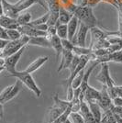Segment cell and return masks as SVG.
I'll return each instance as SVG.
<instances>
[{
  "instance_id": "4fadbf2b",
  "label": "cell",
  "mask_w": 122,
  "mask_h": 123,
  "mask_svg": "<svg viewBox=\"0 0 122 123\" xmlns=\"http://www.w3.org/2000/svg\"><path fill=\"white\" fill-rule=\"evenodd\" d=\"M28 44L33 45V46L42 47V48H51V41L45 36H38L30 38V41H29Z\"/></svg>"
},
{
  "instance_id": "ba28073f",
  "label": "cell",
  "mask_w": 122,
  "mask_h": 123,
  "mask_svg": "<svg viewBox=\"0 0 122 123\" xmlns=\"http://www.w3.org/2000/svg\"><path fill=\"white\" fill-rule=\"evenodd\" d=\"M17 30L20 32L21 35H25V36H28L30 37V38L38 37V36L46 37V31H39V30H36L34 27L30 26V24L18 26V28Z\"/></svg>"
},
{
  "instance_id": "5b68a950",
  "label": "cell",
  "mask_w": 122,
  "mask_h": 123,
  "mask_svg": "<svg viewBox=\"0 0 122 123\" xmlns=\"http://www.w3.org/2000/svg\"><path fill=\"white\" fill-rule=\"evenodd\" d=\"M25 49H26V46L21 48L19 51H18L15 53H13V54H11V55L5 58V69L9 74L15 73L17 71L16 70L17 63L18 62L21 55L23 54V52L25 51Z\"/></svg>"
},
{
  "instance_id": "b9f144b4",
  "label": "cell",
  "mask_w": 122,
  "mask_h": 123,
  "mask_svg": "<svg viewBox=\"0 0 122 123\" xmlns=\"http://www.w3.org/2000/svg\"><path fill=\"white\" fill-rule=\"evenodd\" d=\"M4 117V106L0 103V119H2Z\"/></svg>"
},
{
  "instance_id": "d590c367",
  "label": "cell",
  "mask_w": 122,
  "mask_h": 123,
  "mask_svg": "<svg viewBox=\"0 0 122 123\" xmlns=\"http://www.w3.org/2000/svg\"><path fill=\"white\" fill-rule=\"evenodd\" d=\"M0 39L1 40H6V41H9L7 33H6V30L5 28L1 27V26H0Z\"/></svg>"
},
{
  "instance_id": "484cf974",
  "label": "cell",
  "mask_w": 122,
  "mask_h": 123,
  "mask_svg": "<svg viewBox=\"0 0 122 123\" xmlns=\"http://www.w3.org/2000/svg\"><path fill=\"white\" fill-rule=\"evenodd\" d=\"M56 35L60 39H68L67 24H60L56 27Z\"/></svg>"
},
{
  "instance_id": "44dd1931",
  "label": "cell",
  "mask_w": 122,
  "mask_h": 123,
  "mask_svg": "<svg viewBox=\"0 0 122 123\" xmlns=\"http://www.w3.org/2000/svg\"><path fill=\"white\" fill-rule=\"evenodd\" d=\"M50 41H51V48H52L56 52V57L59 58V57L61 56V51H62L61 40L57 36V35H54V36H52L51 39H50Z\"/></svg>"
},
{
  "instance_id": "9a60e30c",
  "label": "cell",
  "mask_w": 122,
  "mask_h": 123,
  "mask_svg": "<svg viewBox=\"0 0 122 123\" xmlns=\"http://www.w3.org/2000/svg\"><path fill=\"white\" fill-rule=\"evenodd\" d=\"M0 26L5 28L6 30H17L18 28V24L17 19L11 18L5 15L0 16Z\"/></svg>"
},
{
  "instance_id": "ee69618b",
  "label": "cell",
  "mask_w": 122,
  "mask_h": 123,
  "mask_svg": "<svg viewBox=\"0 0 122 123\" xmlns=\"http://www.w3.org/2000/svg\"><path fill=\"white\" fill-rule=\"evenodd\" d=\"M63 123H72V122L70 121V119H69V118H67L66 120H65V121H64Z\"/></svg>"
},
{
  "instance_id": "f1b7e54d",
  "label": "cell",
  "mask_w": 122,
  "mask_h": 123,
  "mask_svg": "<svg viewBox=\"0 0 122 123\" xmlns=\"http://www.w3.org/2000/svg\"><path fill=\"white\" fill-rule=\"evenodd\" d=\"M68 118L72 123H85L83 116L79 112H71Z\"/></svg>"
},
{
  "instance_id": "7c38bea8",
  "label": "cell",
  "mask_w": 122,
  "mask_h": 123,
  "mask_svg": "<svg viewBox=\"0 0 122 123\" xmlns=\"http://www.w3.org/2000/svg\"><path fill=\"white\" fill-rule=\"evenodd\" d=\"M2 5H3V13L5 16H7L11 18H17L19 13L18 12L17 8L14 4L8 3L6 0H2Z\"/></svg>"
},
{
  "instance_id": "7402d4cb",
  "label": "cell",
  "mask_w": 122,
  "mask_h": 123,
  "mask_svg": "<svg viewBox=\"0 0 122 123\" xmlns=\"http://www.w3.org/2000/svg\"><path fill=\"white\" fill-rule=\"evenodd\" d=\"M20 85H21V82L19 81V80L17 79V81H16V83L13 85L12 89L10 90V92H9V94H8V96H7L6 98L5 99V103H6L7 101L11 100V99H13L15 97L18 96V94L20 92V88H21Z\"/></svg>"
},
{
  "instance_id": "277c9868",
  "label": "cell",
  "mask_w": 122,
  "mask_h": 123,
  "mask_svg": "<svg viewBox=\"0 0 122 123\" xmlns=\"http://www.w3.org/2000/svg\"><path fill=\"white\" fill-rule=\"evenodd\" d=\"M101 69L100 72L97 74V79L101 82L104 86H107V89H111L115 86V81L112 79L111 75L109 74V66H108V62H103L100 63Z\"/></svg>"
},
{
  "instance_id": "52a82bcc",
  "label": "cell",
  "mask_w": 122,
  "mask_h": 123,
  "mask_svg": "<svg viewBox=\"0 0 122 123\" xmlns=\"http://www.w3.org/2000/svg\"><path fill=\"white\" fill-rule=\"evenodd\" d=\"M97 103L100 106L102 110H104V111L113 110V108H114V105H113L111 98L108 95L107 86H104V85H103V87H102V90L100 91V98H99Z\"/></svg>"
},
{
  "instance_id": "8992f818",
  "label": "cell",
  "mask_w": 122,
  "mask_h": 123,
  "mask_svg": "<svg viewBox=\"0 0 122 123\" xmlns=\"http://www.w3.org/2000/svg\"><path fill=\"white\" fill-rule=\"evenodd\" d=\"M89 30L90 29L88 27H86L85 24L79 22V31L74 35L73 41H72L73 44L76 45V46L85 47V41H86V36Z\"/></svg>"
},
{
  "instance_id": "2e32d148",
  "label": "cell",
  "mask_w": 122,
  "mask_h": 123,
  "mask_svg": "<svg viewBox=\"0 0 122 123\" xmlns=\"http://www.w3.org/2000/svg\"><path fill=\"white\" fill-rule=\"evenodd\" d=\"M79 25V20L75 16L73 15L70 21L67 23V30H68V40L69 41H73L74 35L76 34L77 28Z\"/></svg>"
},
{
  "instance_id": "f546056e",
  "label": "cell",
  "mask_w": 122,
  "mask_h": 123,
  "mask_svg": "<svg viewBox=\"0 0 122 123\" xmlns=\"http://www.w3.org/2000/svg\"><path fill=\"white\" fill-rule=\"evenodd\" d=\"M122 62V50L115 52L108 53V62Z\"/></svg>"
},
{
  "instance_id": "8fae6325",
  "label": "cell",
  "mask_w": 122,
  "mask_h": 123,
  "mask_svg": "<svg viewBox=\"0 0 122 123\" xmlns=\"http://www.w3.org/2000/svg\"><path fill=\"white\" fill-rule=\"evenodd\" d=\"M83 97H84V100H85V101H96V102H98V100L100 98V91H98L96 88L90 86L88 85L86 89L84 92Z\"/></svg>"
},
{
  "instance_id": "bcb514c9",
  "label": "cell",
  "mask_w": 122,
  "mask_h": 123,
  "mask_svg": "<svg viewBox=\"0 0 122 123\" xmlns=\"http://www.w3.org/2000/svg\"><path fill=\"white\" fill-rule=\"evenodd\" d=\"M44 1H46V2H48V1H49V0H44Z\"/></svg>"
},
{
  "instance_id": "30bf717a",
  "label": "cell",
  "mask_w": 122,
  "mask_h": 123,
  "mask_svg": "<svg viewBox=\"0 0 122 123\" xmlns=\"http://www.w3.org/2000/svg\"><path fill=\"white\" fill-rule=\"evenodd\" d=\"M61 62H60V65L58 67V70L57 72L60 73L61 70H64V69H68L70 64H71V62L73 58V51H65V50H62L61 51Z\"/></svg>"
},
{
  "instance_id": "d4e9b609",
  "label": "cell",
  "mask_w": 122,
  "mask_h": 123,
  "mask_svg": "<svg viewBox=\"0 0 122 123\" xmlns=\"http://www.w3.org/2000/svg\"><path fill=\"white\" fill-rule=\"evenodd\" d=\"M16 19H17V22L19 26L27 25L31 21V14L29 12H24L22 14H19Z\"/></svg>"
},
{
  "instance_id": "e0dca14e",
  "label": "cell",
  "mask_w": 122,
  "mask_h": 123,
  "mask_svg": "<svg viewBox=\"0 0 122 123\" xmlns=\"http://www.w3.org/2000/svg\"><path fill=\"white\" fill-rule=\"evenodd\" d=\"M38 3L41 4V5L45 7V5L41 2V0H23V1H18V2H17L14 5H15L18 12L20 13L22 11L26 10L27 8L30 7L31 6H33L34 4H38Z\"/></svg>"
},
{
  "instance_id": "74e56055",
  "label": "cell",
  "mask_w": 122,
  "mask_h": 123,
  "mask_svg": "<svg viewBox=\"0 0 122 123\" xmlns=\"http://www.w3.org/2000/svg\"><path fill=\"white\" fill-rule=\"evenodd\" d=\"M32 27H34L36 30H39V31H46L48 30V25L47 24H40V25L32 26Z\"/></svg>"
},
{
  "instance_id": "9c48e42d",
  "label": "cell",
  "mask_w": 122,
  "mask_h": 123,
  "mask_svg": "<svg viewBox=\"0 0 122 123\" xmlns=\"http://www.w3.org/2000/svg\"><path fill=\"white\" fill-rule=\"evenodd\" d=\"M79 113L83 116L85 123H97V120L95 119L93 114L90 111V108L88 107L87 103L85 100L81 101L80 104V108H79Z\"/></svg>"
},
{
  "instance_id": "5bb4252c",
  "label": "cell",
  "mask_w": 122,
  "mask_h": 123,
  "mask_svg": "<svg viewBox=\"0 0 122 123\" xmlns=\"http://www.w3.org/2000/svg\"><path fill=\"white\" fill-rule=\"evenodd\" d=\"M48 61H49V57L48 56L39 57V58H37L35 61L32 62L26 68L25 70H24V72L29 73V74H32V73L36 72L38 69H40V68Z\"/></svg>"
},
{
  "instance_id": "603a6c76",
  "label": "cell",
  "mask_w": 122,
  "mask_h": 123,
  "mask_svg": "<svg viewBox=\"0 0 122 123\" xmlns=\"http://www.w3.org/2000/svg\"><path fill=\"white\" fill-rule=\"evenodd\" d=\"M63 111H64L63 109L58 108V107H56V106H53V107L49 110V118H49V122L48 123L54 122L56 120V118H58Z\"/></svg>"
},
{
  "instance_id": "7bdbcfd3",
  "label": "cell",
  "mask_w": 122,
  "mask_h": 123,
  "mask_svg": "<svg viewBox=\"0 0 122 123\" xmlns=\"http://www.w3.org/2000/svg\"><path fill=\"white\" fill-rule=\"evenodd\" d=\"M4 15L3 13V5H2V0H0V16Z\"/></svg>"
},
{
  "instance_id": "d6a6232c",
  "label": "cell",
  "mask_w": 122,
  "mask_h": 123,
  "mask_svg": "<svg viewBox=\"0 0 122 123\" xmlns=\"http://www.w3.org/2000/svg\"><path fill=\"white\" fill-rule=\"evenodd\" d=\"M71 108H67L66 110H64L63 112L61 113V115L58 117V118H56V120L54 121L53 123H63L65 120H66L67 118H69V115H70V113H71Z\"/></svg>"
},
{
  "instance_id": "f6af8a7d",
  "label": "cell",
  "mask_w": 122,
  "mask_h": 123,
  "mask_svg": "<svg viewBox=\"0 0 122 123\" xmlns=\"http://www.w3.org/2000/svg\"><path fill=\"white\" fill-rule=\"evenodd\" d=\"M5 70V67H2V66H0V73L2 72V71H4Z\"/></svg>"
},
{
  "instance_id": "1f68e13d",
  "label": "cell",
  "mask_w": 122,
  "mask_h": 123,
  "mask_svg": "<svg viewBox=\"0 0 122 123\" xmlns=\"http://www.w3.org/2000/svg\"><path fill=\"white\" fill-rule=\"evenodd\" d=\"M6 33H7V36H8L9 41L18 40L22 36L21 33L18 30H6Z\"/></svg>"
},
{
  "instance_id": "7dc6e473",
  "label": "cell",
  "mask_w": 122,
  "mask_h": 123,
  "mask_svg": "<svg viewBox=\"0 0 122 123\" xmlns=\"http://www.w3.org/2000/svg\"><path fill=\"white\" fill-rule=\"evenodd\" d=\"M117 1H119V2H120V0H117Z\"/></svg>"
},
{
  "instance_id": "cb8c5ba5",
  "label": "cell",
  "mask_w": 122,
  "mask_h": 123,
  "mask_svg": "<svg viewBox=\"0 0 122 123\" xmlns=\"http://www.w3.org/2000/svg\"><path fill=\"white\" fill-rule=\"evenodd\" d=\"M91 51H92V49L90 47L89 48H85V47H80L74 45L73 49V53L74 55H77V56H80V57L87 56Z\"/></svg>"
},
{
  "instance_id": "4dcf8cb0",
  "label": "cell",
  "mask_w": 122,
  "mask_h": 123,
  "mask_svg": "<svg viewBox=\"0 0 122 123\" xmlns=\"http://www.w3.org/2000/svg\"><path fill=\"white\" fill-rule=\"evenodd\" d=\"M84 74H85V69L82 70L81 72L74 77V79L73 80V82H72V86H73V89H74V88H77V87H79L81 86L82 81H83V77H84Z\"/></svg>"
},
{
  "instance_id": "836d02e7",
  "label": "cell",
  "mask_w": 122,
  "mask_h": 123,
  "mask_svg": "<svg viewBox=\"0 0 122 123\" xmlns=\"http://www.w3.org/2000/svg\"><path fill=\"white\" fill-rule=\"evenodd\" d=\"M61 45H62V50H65V51H73V44L71 41H69L68 39H61Z\"/></svg>"
},
{
  "instance_id": "e575fe53",
  "label": "cell",
  "mask_w": 122,
  "mask_h": 123,
  "mask_svg": "<svg viewBox=\"0 0 122 123\" xmlns=\"http://www.w3.org/2000/svg\"><path fill=\"white\" fill-rule=\"evenodd\" d=\"M117 11H118V31H122V2L120 1L118 3L117 6Z\"/></svg>"
},
{
  "instance_id": "8d00e7d4",
  "label": "cell",
  "mask_w": 122,
  "mask_h": 123,
  "mask_svg": "<svg viewBox=\"0 0 122 123\" xmlns=\"http://www.w3.org/2000/svg\"><path fill=\"white\" fill-rule=\"evenodd\" d=\"M112 102L114 107H122V98L120 97H117L114 99H112Z\"/></svg>"
},
{
  "instance_id": "4316f807",
  "label": "cell",
  "mask_w": 122,
  "mask_h": 123,
  "mask_svg": "<svg viewBox=\"0 0 122 123\" xmlns=\"http://www.w3.org/2000/svg\"><path fill=\"white\" fill-rule=\"evenodd\" d=\"M110 45V43L108 42L107 39H102L99 41H96L95 43H93L90 48L92 50H98V49H107V47Z\"/></svg>"
},
{
  "instance_id": "83f0119b",
  "label": "cell",
  "mask_w": 122,
  "mask_h": 123,
  "mask_svg": "<svg viewBox=\"0 0 122 123\" xmlns=\"http://www.w3.org/2000/svg\"><path fill=\"white\" fill-rule=\"evenodd\" d=\"M49 11H47V13H45L42 17H40L38 18H36L34 20L30 21L29 24L31 26H36V25H40V24H47V21H48V18H49Z\"/></svg>"
},
{
  "instance_id": "f35d334b",
  "label": "cell",
  "mask_w": 122,
  "mask_h": 123,
  "mask_svg": "<svg viewBox=\"0 0 122 123\" xmlns=\"http://www.w3.org/2000/svg\"><path fill=\"white\" fill-rule=\"evenodd\" d=\"M100 1L107 2V3L110 4V5L114 6L116 8H117V6H118V3H119V1H117V0H100Z\"/></svg>"
},
{
  "instance_id": "60d3db41",
  "label": "cell",
  "mask_w": 122,
  "mask_h": 123,
  "mask_svg": "<svg viewBox=\"0 0 122 123\" xmlns=\"http://www.w3.org/2000/svg\"><path fill=\"white\" fill-rule=\"evenodd\" d=\"M8 41H6V40H1L0 39V52L2 51V50L5 48V46L7 44Z\"/></svg>"
},
{
  "instance_id": "7a4b0ae2",
  "label": "cell",
  "mask_w": 122,
  "mask_h": 123,
  "mask_svg": "<svg viewBox=\"0 0 122 123\" xmlns=\"http://www.w3.org/2000/svg\"><path fill=\"white\" fill-rule=\"evenodd\" d=\"M8 77H15L18 80H19L21 82V84H23L24 86L28 87L30 91L35 94L38 98H40L41 96V88L37 86L34 78L32 77L31 74H29V73H26L24 71L22 72H18L16 71L15 73H12V74H9Z\"/></svg>"
},
{
  "instance_id": "ffe728a7",
  "label": "cell",
  "mask_w": 122,
  "mask_h": 123,
  "mask_svg": "<svg viewBox=\"0 0 122 123\" xmlns=\"http://www.w3.org/2000/svg\"><path fill=\"white\" fill-rule=\"evenodd\" d=\"M73 16V12L66 10L63 7H60V12H59V18H58V24H57V26L60 25V24H67L70 21V19L72 18Z\"/></svg>"
},
{
  "instance_id": "d6986e66",
  "label": "cell",
  "mask_w": 122,
  "mask_h": 123,
  "mask_svg": "<svg viewBox=\"0 0 122 123\" xmlns=\"http://www.w3.org/2000/svg\"><path fill=\"white\" fill-rule=\"evenodd\" d=\"M88 107L90 108V111L93 114L95 119L97 120V123L101 122V118H102V113H101V108L98 105V103L96 101H86Z\"/></svg>"
},
{
  "instance_id": "ac0fdd59",
  "label": "cell",
  "mask_w": 122,
  "mask_h": 123,
  "mask_svg": "<svg viewBox=\"0 0 122 123\" xmlns=\"http://www.w3.org/2000/svg\"><path fill=\"white\" fill-rule=\"evenodd\" d=\"M89 31H90V33H91V43H90V46H91L93 43H95L96 41L102 40V39H107V31H102V30H100L97 27L91 28Z\"/></svg>"
},
{
  "instance_id": "ab89813d",
  "label": "cell",
  "mask_w": 122,
  "mask_h": 123,
  "mask_svg": "<svg viewBox=\"0 0 122 123\" xmlns=\"http://www.w3.org/2000/svg\"><path fill=\"white\" fill-rule=\"evenodd\" d=\"M113 112L117 114L119 117L122 118V107H114L113 108Z\"/></svg>"
},
{
  "instance_id": "3957f363",
  "label": "cell",
  "mask_w": 122,
  "mask_h": 123,
  "mask_svg": "<svg viewBox=\"0 0 122 123\" xmlns=\"http://www.w3.org/2000/svg\"><path fill=\"white\" fill-rule=\"evenodd\" d=\"M29 41H30V37L25 36V35H22L18 40L8 41L7 44L0 52V57L6 58V57L17 52L18 51H19L21 48L27 46V44L29 43Z\"/></svg>"
},
{
  "instance_id": "6da1fadb",
  "label": "cell",
  "mask_w": 122,
  "mask_h": 123,
  "mask_svg": "<svg viewBox=\"0 0 122 123\" xmlns=\"http://www.w3.org/2000/svg\"><path fill=\"white\" fill-rule=\"evenodd\" d=\"M73 14L78 18L80 23H83L89 29L97 27L98 21L93 13V8L88 6H78L73 11Z\"/></svg>"
}]
</instances>
